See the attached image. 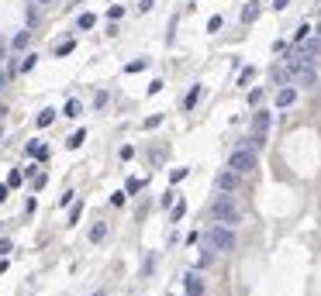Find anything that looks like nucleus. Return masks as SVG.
<instances>
[{
	"mask_svg": "<svg viewBox=\"0 0 321 296\" xmlns=\"http://www.w3.org/2000/svg\"><path fill=\"white\" fill-rule=\"evenodd\" d=\"M311 35H315V31H311V24H301V28L294 31V42L301 45V42H304V38H311Z\"/></svg>",
	"mask_w": 321,
	"mask_h": 296,
	"instance_id": "2eb2a0df",
	"label": "nucleus"
},
{
	"mask_svg": "<svg viewBox=\"0 0 321 296\" xmlns=\"http://www.w3.org/2000/svg\"><path fill=\"white\" fill-rule=\"evenodd\" d=\"M7 193H10V186H0V203L7 200Z\"/></svg>",
	"mask_w": 321,
	"mask_h": 296,
	"instance_id": "4c0bfd02",
	"label": "nucleus"
},
{
	"mask_svg": "<svg viewBox=\"0 0 321 296\" xmlns=\"http://www.w3.org/2000/svg\"><path fill=\"white\" fill-rule=\"evenodd\" d=\"M287 3H290V0H273V7H276V10H283Z\"/></svg>",
	"mask_w": 321,
	"mask_h": 296,
	"instance_id": "58836bf2",
	"label": "nucleus"
},
{
	"mask_svg": "<svg viewBox=\"0 0 321 296\" xmlns=\"http://www.w3.org/2000/svg\"><path fill=\"white\" fill-rule=\"evenodd\" d=\"M83 142H86V131H76V135H73V138H69L66 145H69V148H80Z\"/></svg>",
	"mask_w": 321,
	"mask_h": 296,
	"instance_id": "a878e982",
	"label": "nucleus"
},
{
	"mask_svg": "<svg viewBox=\"0 0 321 296\" xmlns=\"http://www.w3.org/2000/svg\"><path fill=\"white\" fill-rule=\"evenodd\" d=\"M211 217H214L218 224H228V227H232V224L242 221V210L235 207V200L225 193V197H218V200L211 203Z\"/></svg>",
	"mask_w": 321,
	"mask_h": 296,
	"instance_id": "f03ea898",
	"label": "nucleus"
},
{
	"mask_svg": "<svg viewBox=\"0 0 321 296\" xmlns=\"http://www.w3.org/2000/svg\"><path fill=\"white\" fill-rule=\"evenodd\" d=\"M121 14H125V7H111V10H107V21H118Z\"/></svg>",
	"mask_w": 321,
	"mask_h": 296,
	"instance_id": "2f4dec72",
	"label": "nucleus"
},
{
	"mask_svg": "<svg viewBox=\"0 0 321 296\" xmlns=\"http://www.w3.org/2000/svg\"><path fill=\"white\" fill-rule=\"evenodd\" d=\"M73 200H76V193H63V197H59V207H69Z\"/></svg>",
	"mask_w": 321,
	"mask_h": 296,
	"instance_id": "f704fd0d",
	"label": "nucleus"
},
{
	"mask_svg": "<svg viewBox=\"0 0 321 296\" xmlns=\"http://www.w3.org/2000/svg\"><path fill=\"white\" fill-rule=\"evenodd\" d=\"M21 179H24V172H21V169H14V172L7 176V186L14 190V186H21Z\"/></svg>",
	"mask_w": 321,
	"mask_h": 296,
	"instance_id": "aec40b11",
	"label": "nucleus"
},
{
	"mask_svg": "<svg viewBox=\"0 0 321 296\" xmlns=\"http://www.w3.org/2000/svg\"><path fill=\"white\" fill-rule=\"evenodd\" d=\"M28 155H31V158H38V162H42V158H45V155H49V148H45V145H38V142H31V145H28Z\"/></svg>",
	"mask_w": 321,
	"mask_h": 296,
	"instance_id": "ddd939ff",
	"label": "nucleus"
},
{
	"mask_svg": "<svg viewBox=\"0 0 321 296\" xmlns=\"http://www.w3.org/2000/svg\"><path fill=\"white\" fill-rule=\"evenodd\" d=\"M200 241H204L207 248H214V251H232V248H235V231H232L228 224H214V227L204 231Z\"/></svg>",
	"mask_w": 321,
	"mask_h": 296,
	"instance_id": "f257e3e1",
	"label": "nucleus"
},
{
	"mask_svg": "<svg viewBox=\"0 0 321 296\" xmlns=\"http://www.w3.org/2000/svg\"><path fill=\"white\" fill-rule=\"evenodd\" d=\"M162 124V114H152V117H145V124H142V128H145V131H152V128H159Z\"/></svg>",
	"mask_w": 321,
	"mask_h": 296,
	"instance_id": "4be33fe9",
	"label": "nucleus"
},
{
	"mask_svg": "<svg viewBox=\"0 0 321 296\" xmlns=\"http://www.w3.org/2000/svg\"><path fill=\"white\" fill-rule=\"evenodd\" d=\"M294 100H297V86H280V90H276V107H280V110L290 107Z\"/></svg>",
	"mask_w": 321,
	"mask_h": 296,
	"instance_id": "6e6552de",
	"label": "nucleus"
},
{
	"mask_svg": "<svg viewBox=\"0 0 321 296\" xmlns=\"http://www.w3.org/2000/svg\"><path fill=\"white\" fill-rule=\"evenodd\" d=\"M7 76H10V73H3V69H0V90L7 86Z\"/></svg>",
	"mask_w": 321,
	"mask_h": 296,
	"instance_id": "a19ab883",
	"label": "nucleus"
},
{
	"mask_svg": "<svg viewBox=\"0 0 321 296\" xmlns=\"http://www.w3.org/2000/svg\"><path fill=\"white\" fill-rule=\"evenodd\" d=\"M24 21H28V28H31V24L38 21V14H35V7H28V10H24Z\"/></svg>",
	"mask_w": 321,
	"mask_h": 296,
	"instance_id": "473e14b6",
	"label": "nucleus"
},
{
	"mask_svg": "<svg viewBox=\"0 0 321 296\" xmlns=\"http://www.w3.org/2000/svg\"><path fill=\"white\" fill-rule=\"evenodd\" d=\"M69 3H80V0H69Z\"/></svg>",
	"mask_w": 321,
	"mask_h": 296,
	"instance_id": "37998d69",
	"label": "nucleus"
},
{
	"mask_svg": "<svg viewBox=\"0 0 321 296\" xmlns=\"http://www.w3.org/2000/svg\"><path fill=\"white\" fill-rule=\"evenodd\" d=\"M52 121H56V110H42L38 114V128H49Z\"/></svg>",
	"mask_w": 321,
	"mask_h": 296,
	"instance_id": "f3484780",
	"label": "nucleus"
},
{
	"mask_svg": "<svg viewBox=\"0 0 321 296\" xmlns=\"http://www.w3.org/2000/svg\"><path fill=\"white\" fill-rule=\"evenodd\" d=\"M256 17H259V3H256V0H252V3H249V7H245V10H242V21H245V24H252V21H256Z\"/></svg>",
	"mask_w": 321,
	"mask_h": 296,
	"instance_id": "f8f14e48",
	"label": "nucleus"
},
{
	"mask_svg": "<svg viewBox=\"0 0 321 296\" xmlns=\"http://www.w3.org/2000/svg\"><path fill=\"white\" fill-rule=\"evenodd\" d=\"M145 66H149L145 59H135V62H128V66H125V73H142Z\"/></svg>",
	"mask_w": 321,
	"mask_h": 296,
	"instance_id": "6ab92c4d",
	"label": "nucleus"
},
{
	"mask_svg": "<svg viewBox=\"0 0 321 296\" xmlns=\"http://www.w3.org/2000/svg\"><path fill=\"white\" fill-rule=\"evenodd\" d=\"M183 214H187V203H183V200H180V203H176V207H173V221H180V217H183Z\"/></svg>",
	"mask_w": 321,
	"mask_h": 296,
	"instance_id": "7c9ffc66",
	"label": "nucleus"
},
{
	"mask_svg": "<svg viewBox=\"0 0 321 296\" xmlns=\"http://www.w3.org/2000/svg\"><path fill=\"white\" fill-rule=\"evenodd\" d=\"M125 197H128V193H114V197H111V203H114V207H125Z\"/></svg>",
	"mask_w": 321,
	"mask_h": 296,
	"instance_id": "e433bc0d",
	"label": "nucleus"
},
{
	"mask_svg": "<svg viewBox=\"0 0 321 296\" xmlns=\"http://www.w3.org/2000/svg\"><path fill=\"white\" fill-rule=\"evenodd\" d=\"M28 35H31V31H28V28H24V31H17V35H14V42H10V45H14V49H24V45H28Z\"/></svg>",
	"mask_w": 321,
	"mask_h": 296,
	"instance_id": "dca6fc26",
	"label": "nucleus"
},
{
	"mask_svg": "<svg viewBox=\"0 0 321 296\" xmlns=\"http://www.w3.org/2000/svg\"><path fill=\"white\" fill-rule=\"evenodd\" d=\"M252 76H256V69H252V66H245V69L239 73V86H249V83H252Z\"/></svg>",
	"mask_w": 321,
	"mask_h": 296,
	"instance_id": "a211bd4d",
	"label": "nucleus"
},
{
	"mask_svg": "<svg viewBox=\"0 0 321 296\" xmlns=\"http://www.w3.org/2000/svg\"><path fill=\"white\" fill-rule=\"evenodd\" d=\"M152 7V0H138V10H149Z\"/></svg>",
	"mask_w": 321,
	"mask_h": 296,
	"instance_id": "ea45409f",
	"label": "nucleus"
},
{
	"mask_svg": "<svg viewBox=\"0 0 321 296\" xmlns=\"http://www.w3.org/2000/svg\"><path fill=\"white\" fill-rule=\"evenodd\" d=\"M138 190H142V179H135V176H131V179L125 183V193H138Z\"/></svg>",
	"mask_w": 321,
	"mask_h": 296,
	"instance_id": "393cba45",
	"label": "nucleus"
},
{
	"mask_svg": "<svg viewBox=\"0 0 321 296\" xmlns=\"http://www.w3.org/2000/svg\"><path fill=\"white\" fill-rule=\"evenodd\" d=\"M80 100H69V103H66V117H80Z\"/></svg>",
	"mask_w": 321,
	"mask_h": 296,
	"instance_id": "412c9836",
	"label": "nucleus"
},
{
	"mask_svg": "<svg viewBox=\"0 0 321 296\" xmlns=\"http://www.w3.org/2000/svg\"><path fill=\"white\" fill-rule=\"evenodd\" d=\"M35 62H38V55H24V62H21V69H24V73H31V69H35Z\"/></svg>",
	"mask_w": 321,
	"mask_h": 296,
	"instance_id": "c85d7f7f",
	"label": "nucleus"
},
{
	"mask_svg": "<svg viewBox=\"0 0 321 296\" xmlns=\"http://www.w3.org/2000/svg\"><path fill=\"white\" fill-rule=\"evenodd\" d=\"M239 179H242V172H235V169H225V172H218L214 186H218L221 193H232V190H239Z\"/></svg>",
	"mask_w": 321,
	"mask_h": 296,
	"instance_id": "20e7f679",
	"label": "nucleus"
},
{
	"mask_svg": "<svg viewBox=\"0 0 321 296\" xmlns=\"http://www.w3.org/2000/svg\"><path fill=\"white\" fill-rule=\"evenodd\" d=\"M301 52H304V55H311V59H318V55H321V35H318V31H315L311 38H304V42H301Z\"/></svg>",
	"mask_w": 321,
	"mask_h": 296,
	"instance_id": "0eeeda50",
	"label": "nucleus"
},
{
	"mask_svg": "<svg viewBox=\"0 0 321 296\" xmlns=\"http://www.w3.org/2000/svg\"><path fill=\"white\" fill-rule=\"evenodd\" d=\"M183 290H187V296H204V279L197 272H187L183 276Z\"/></svg>",
	"mask_w": 321,
	"mask_h": 296,
	"instance_id": "39448f33",
	"label": "nucleus"
},
{
	"mask_svg": "<svg viewBox=\"0 0 321 296\" xmlns=\"http://www.w3.org/2000/svg\"><path fill=\"white\" fill-rule=\"evenodd\" d=\"M104 238H107V224H93V227H90V241H93V245H100Z\"/></svg>",
	"mask_w": 321,
	"mask_h": 296,
	"instance_id": "9b49d317",
	"label": "nucleus"
},
{
	"mask_svg": "<svg viewBox=\"0 0 321 296\" xmlns=\"http://www.w3.org/2000/svg\"><path fill=\"white\" fill-rule=\"evenodd\" d=\"M262 145H266V135H252V138H249V148H256V151H259Z\"/></svg>",
	"mask_w": 321,
	"mask_h": 296,
	"instance_id": "bb28decb",
	"label": "nucleus"
},
{
	"mask_svg": "<svg viewBox=\"0 0 321 296\" xmlns=\"http://www.w3.org/2000/svg\"><path fill=\"white\" fill-rule=\"evenodd\" d=\"M318 35H321V24H318Z\"/></svg>",
	"mask_w": 321,
	"mask_h": 296,
	"instance_id": "c03bdc74",
	"label": "nucleus"
},
{
	"mask_svg": "<svg viewBox=\"0 0 321 296\" xmlns=\"http://www.w3.org/2000/svg\"><path fill=\"white\" fill-rule=\"evenodd\" d=\"M221 24H225V17H221V14H214V17L207 21V31H221Z\"/></svg>",
	"mask_w": 321,
	"mask_h": 296,
	"instance_id": "5701e85b",
	"label": "nucleus"
},
{
	"mask_svg": "<svg viewBox=\"0 0 321 296\" xmlns=\"http://www.w3.org/2000/svg\"><path fill=\"white\" fill-rule=\"evenodd\" d=\"M76 24H80V31H90V28L97 24V17H93V14H80V17H76Z\"/></svg>",
	"mask_w": 321,
	"mask_h": 296,
	"instance_id": "4468645a",
	"label": "nucleus"
},
{
	"mask_svg": "<svg viewBox=\"0 0 321 296\" xmlns=\"http://www.w3.org/2000/svg\"><path fill=\"white\" fill-rule=\"evenodd\" d=\"M35 3H49V0H35Z\"/></svg>",
	"mask_w": 321,
	"mask_h": 296,
	"instance_id": "79ce46f5",
	"label": "nucleus"
},
{
	"mask_svg": "<svg viewBox=\"0 0 321 296\" xmlns=\"http://www.w3.org/2000/svg\"><path fill=\"white\" fill-rule=\"evenodd\" d=\"M273 86H290V79H294V73H290V66H273Z\"/></svg>",
	"mask_w": 321,
	"mask_h": 296,
	"instance_id": "1a4fd4ad",
	"label": "nucleus"
},
{
	"mask_svg": "<svg viewBox=\"0 0 321 296\" xmlns=\"http://www.w3.org/2000/svg\"><path fill=\"white\" fill-rule=\"evenodd\" d=\"M269 121H273L269 110H256V114H252V135H266V131H269Z\"/></svg>",
	"mask_w": 321,
	"mask_h": 296,
	"instance_id": "423d86ee",
	"label": "nucleus"
},
{
	"mask_svg": "<svg viewBox=\"0 0 321 296\" xmlns=\"http://www.w3.org/2000/svg\"><path fill=\"white\" fill-rule=\"evenodd\" d=\"M187 172H190V169H173V172H169V183H183Z\"/></svg>",
	"mask_w": 321,
	"mask_h": 296,
	"instance_id": "b1692460",
	"label": "nucleus"
},
{
	"mask_svg": "<svg viewBox=\"0 0 321 296\" xmlns=\"http://www.w3.org/2000/svg\"><path fill=\"white\" fill-rule=\"evenodd\" d=\"M249 103H252V107L262 103V90H252V93H249Z\"/></svg>",
	"mask_w": 321,
	"mask_h": 296,
	"instance_id": "72a5a7b5",
	"label": "nucleus"
},
{
	"mask_svg": "<svg viewBox=\"0 0 321 296\" xmlns=\"http://www.w3.org/2000/svg\"><path fill=\"white\" fill-rule=\"evenodd\" d=\"M159 90H162V79H152V83H149V97H156Z\"/></svg>",
	"mask_w": 321,
	"mask_h": 296,
	"instance_id": "c9c22d12",
	"label": "nucleus"
},
{
	"mask_svg": "<svg viewBox=\"0 0 321 296\" xmlns=\"http://www.w3.org/2000/svg\"><path fill=\"white\" fill-rule=\"evenodd\" d=\"M256 165H259L256 148H249V145H245V148H235V151L228 155V169H235V172H242V176H245V172H252Z\"/></svg>",
	"mask_w": 321,
	"mask_h": 296,
	"instance_id": "7ed1b4c3",
	"label": "nucleus"
},
{
	"mask_svg": "<svg viewBox=\"0 0 321 296\" xmlns=\"http://www.w3.org/2000/svg\"><path fill=\"white\" fill-rule=\"evenodd\" d=\"M200 93H204V90H200V83H193V86H190V93L183 97V107H187V110H193V107H197V100H200Z\"/></svg>",
	"mask_w": 321,
	"mask_h": 296,
	"instance_id": "9d476101",
	"label": "nucleus"
},
{
	"mask_svg": "<svg viewBox=\"0 0 321 296\" xmlns=\"http://www.w3.org/2000/svg\"><path fill=\"white\" fill-rule=\"evenodd\" d=\"M83 217V203H73V210H69V224H76Z\"/></svg>",
	"mask_w": 321,
	"mask_h": 296,
	"instance_id": "cd10ccee",
	"label": "nucleus"
},
{
	"mask_svg": "<svg viewBox=\"0 0 321 296\" xmlns=\"http://www.w3.org/2000/svg\"><path fill=\"white\" fill-rule=\"evenodd\" d=\"M73 49H76V45H73V42H63V45H59V49H56V55H69V52H73Z\"/></svg>",
	"mask_w": 321,
	"mask_h": 296,
	"instance_id": "c756f323",
	"label": "nucleus"
}]
</instances>
